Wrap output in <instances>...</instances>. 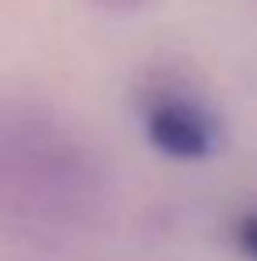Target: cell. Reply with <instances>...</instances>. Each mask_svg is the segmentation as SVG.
I'll list each match as a JSON object with an SVG mask.
<instances>
[{"mask_svg":"<svg viewBox=\"0 0 257 261\" xmlns=\"http://www.w3.org/2000/svg\"><path fill=\"white\" fill-rule=\"evenodd\" d=\"M85 4L102 14H134V11L148 7V0H85Z\"/></svg>","mask_w":257,"mask_h":261,"instance_id":"cell-4","label":"cell"},{"mask_svg":"<svg viewBox=\"0 0 257 261\" xmlns=\"http://www.w3.org/2000/svg\"><path fill=\"white\" fill-rule=\"evenodd\" d=\"M236 244L250 261H257V212H247L236 222Z\"/></svg>","mask_w":257,"mask_h":261,"instance_id":"cell-3","label":"cell"},{"mask_svg":"<svg viewBox=\"0 0 257 261\" xmlns=\"http://www.w3.org/2000/svg\"><path fill=\"white\" fill-rule=\"evenodd\" d=\"M145 134L162 155L173 159H205L215 148L212 117L183 95H159L145 110Z\"/></svg>","mask_w":257,"mask_h":261,"instance_id":"cell-2","label":"cell"},{"mask_svg":"<svg viewBox=\"0 0 257 261\" xmlns=\"http://www.w3.org/2000/svg\"><path fill=\"white\" fill-rule=\"evenodd\" d=\"M113 208V170L71 120L43 102L0 95V222L36 237L99 229Z\"/></svg>","mask_w":257,"mask_h":261,"instance_id":"cell-1","label":"cell"}]
</instances>
